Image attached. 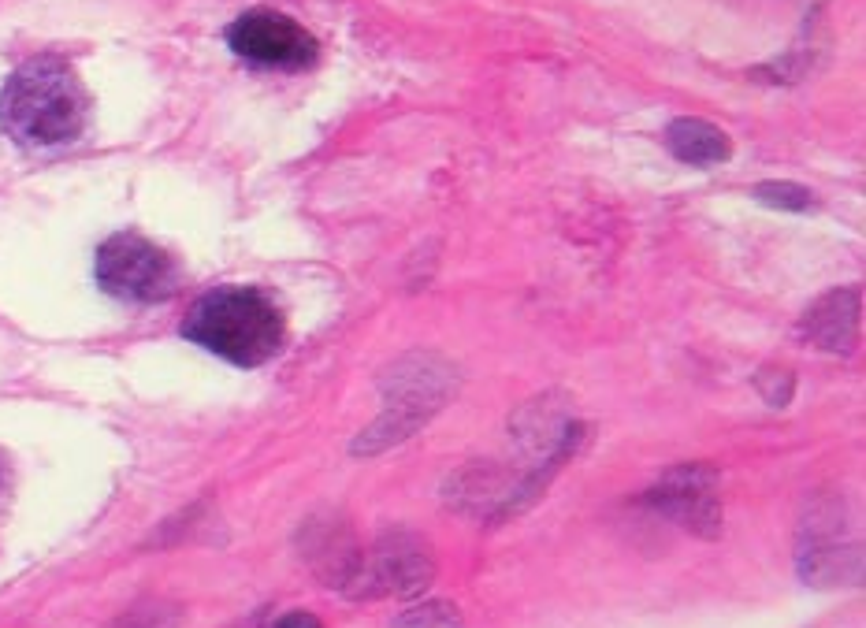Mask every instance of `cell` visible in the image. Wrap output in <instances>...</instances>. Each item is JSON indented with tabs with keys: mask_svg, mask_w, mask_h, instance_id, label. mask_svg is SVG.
Segmentation results:
<instances>
[{
	"mask_svg": "<svg viewBox=\"0 0 866 628\" xmlns=\"http://www.w3.org/2000/svg\"><path fill=\"white\" fill-rule=\"evenodd\" d=\"M276 628H324V625L313 614H305V610H290V614L279 617Z\"/></svg>",
	"mask_w": 866,
	"mask_h": 628,
	"instance_id": "cell-15",
	"label": "cell"
},
{
	"mask_svg": "<svg viewBox=\"0 0 866 628\" xmlns=\"http://www.w3.org/2000/svg\"><path fill=\"white\" fill-rule=\"evenodd\" d=\"M647 506L670 517L677 528L699 539L722 536V506H718V472L710 465H677L647 491Z\"/></svg>",
	"mask_w": 866,
	"mask_h": 628,
	"instance_id": "cell-7",
	"label": "cell"
},
{
	"mask_svg": "<svg viewBox=\"0 0 866 628\" xmlns=\"http://www.w3.org/2000/svg\"><path fill=\"white\" fill-rule=\"evenodd\" d=\"M394 628H461V614L458 606H450L443 599H432V602H420L413 610L394 621Z\"/></svg>",
	"mask_w": 866,
	"mask_h": 628,
	"instance_id": "cell-13",
	"label": "cell"
},
{
	"mask_svg": "<svg viewBox=\"0 0 866 628\" xmlns=\"http://www.w3.org/2000/svg\"><path fill=\"white\" fill-rule=\"evenodd\" d=\"M8 491V465H4V454H0V495Z\"/></svg>",
	"mask_w": 866,
	"mask_h": 628,
	"instance_id": "cell-16",
	"label": "cell"
},
{
	"mask_svg": "<svg viewBox=\"0 0 866 628\" xmlns=\"http://www.w3.org/2000/svg\"><path fill=\"white\" fill-rule=\"evenodd\" d=\"M227 45L242 60L264 67H309L316 60V38L309 30L272 8H253L227 27Z\"/></svg>",
	"mask_w": 866,
	"mask_h": 628,
	"instance_id": "cell-8",
	"label": "cell"
},
{
	"mask_svg": "<svg viewBox=\"0 0 866 628\" xmlns=\"http://www.w3.org/2000/svg\"><path fill=\"white\" fill-rule=\"evenodd\" d=\"M666 145L670 153L688 168H714L733 157V142L722 127H714L710 119L681 116L666 127Z\"/></svg>",
	"mask_w": 866,
	"mask_h": 628,
	"instance_id": "cell-11",
	"label": "cell"
},
{
	"mask_svg": "<svg viewBox=\"0 0 866 628\" xmlns=\"http://www.w3.org/2000/svg\"><path fill=\"white\" fill-rule=\"evenodd\" d=\"M454 391H458V372L443 357H398L394 365L383 368L380 376L383 413L357 435L350 450L357 458H365V454H383L394 443H406L409 435H417L439 409L447 406Z\"/></svg>",
	"mask_w": 866,
	"mask_h": 628,
	"instance_id": "cell-3",
	"label": "cell"
},
{
	"mask_svg": "<svg viewBox=\"0 0 866 628\" xmlns=\"http://www.w3.org/2000/svg\"><path fill=\"white\" fill-rule=\"evenodd\" d=\"M183 335L238 368H257L283 350V313L253 287H220L197 301Z\"/></svg>",
	"mask_w": 866,
	"mask_h": 628,
	"instance_id": "cell-2",
	"label": "cell"
},
{
	"mask_svg": "<svg viewBox=\"0 0 866 628\" xmlns=\"http://www.w3.org/2000/svg\"><path fill=\"white\" fill-rule=\"evenodd\" d=\"M435 580L432 543L409 528H387L365 550L354 599H413Z\"/></svg>",
	"mask_w": 866,
	"mask_h": 628,
	"instance_id": "cell-6",
	"label": "cell"
},
{
	"mask_svg": "<svg viewBox=\"0 0 866 628\" xmlns=\"http://www.w3.org/2000/svg\"><path fill=\"white\" fill-rule=\"evenodd\" d=\"M90 101L60 56H34L0 93V127L19 145H67L86 131Z\"/></svg>",
	"mask_w": 866,
	"mask_h": 628,
	"instance_id": "cell-1",
	"label": "cell"
},
{
	"mask_svg": "<svg viewBox=\"0 0 866 628\" xmlns=\"http://www.w3.org/2000/svg\"><path fill=\"white\" fill-rule=\"evenodd\" d=\"M97 283L119 301L153 305L175 294L179 268L157 242L123 231L97 249Z\"/></svg>",
	"mask_w": 866,
	"mask_h": 628,
	"instance_id": "cell-5",
	"label": "cell"
},
{
	"mask_svg": "<svg viewBox=\"0 0 866 628\" xmlns=\"http://www.w3.org/2000/svg\"><path fill=\"white\" fill-rule=\"evenodd\" d=\"M755 201L770 205V209H788V212H807L814 209V194L800 183H781V179H770V183H759L751 190Z\"/></svg>",
	"mask_w": 866,
	"mask_h": 628,
	"instance_id": "cell-12",
	"label": "cell"
},
{
	"mask_svg": "<svg viewBox=\"0 0 866 628\" xmlns=\"http://www.w3.org/2000/svg\"><path fill=\"white\" fill-rule=\"evenodd\" d=\"M796 569L811 588H844L863 580V547L840 498H811L796 539Z\"/></svg>",
	"mask_w": 866,
	"mask_h": 628,
	"instance_id": "cell-4",
	"label": "cell"
},
{
	"mask_svg": "<svg viewBox=\"0 0 866 628\" xmlns=\"http://www.w3.org/2000/svg\"><path fill=\"white\" fill-rule=\"evenodd\" d=\"M298 547H302V558L320 576L324 588L354 599L357 580H361V562H365V547L357 543L354 528L342 521L339 513L309 517L302 524Z\"/></svg>",
	"mask_w": 866,
	"mask_h": 628,
	"instance_id": "cell-9",
	"label": "cell"
},
{
	"mask_svg": "<svg viewBox=\"0 0 866 628\" xmlns=\"http://www.w3.org/2000/svg\"><path fill=\"white\" fill-rule=\"evenodd\" d=\"M863 324V294L859 287H837L822 294L800 320V335L818 350L829 354H848L859 342Z\"/></svg>",
	"mask_w": 866,
	"mask_h": 628,
	"instance_id": "cell-10",
	"label": "cell"
},
{
	"mask_svg": "<svg viewBox=\"0 0 866 628\" xmlns=\"http://www.w3.org/2000/svg\"><path fill=\"white\" fill-rule=\"evenodd\" d=\"M755 387L759 394L766 398V406H788L792 402V391H796V380H792V372L788 368H762L759 376H755Z\"/></svg>",
	"mask_w": 866,
	"mask_h": 628,
	"instance_id": "cell-14",
	"label": "cell"
}]
</instances>
